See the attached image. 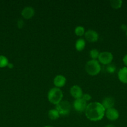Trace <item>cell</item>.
Wrapping results in <instances>:
<instances>
[{
	"instance_id": "obj_1",
	"label": "cell",
	"mask_w": 127,
	"mask_h": 127,
	"mask_svg": "<svg viewBox=\"0 0 127 127\" xmlns=\"http://www.w3.org/2000/svg\"><path fill=\"white\" fill-rule=\"evenodd\" d=\"M105 110L101 103L93 102L87 105L85 114L86 117L90 121L98 122L104 117Z\"/></svg>"
},
{
	"instance_id": "obj_2",
	"label": "cell",
	"mask_w": 127,
	"mask_h": 127,
	"mask_svg": "<svg viewBox=\"0 0 127 127\" xmlns=\"http://www.w3.org/2000/svg\"><path fill=\"white\" fill-rule=\"evenodd\" d=\"M47 99L51 104L56 105L62 100L63 93L59 88H53L48 92Z\"/></svg>"
},
{
	"instance_id": "obj_3",
	"label": "cell",
	"mask_w": 127,
	"mask_h": 127,
	"mask_svg": "<svg viewBox=\"0 0 127 127\" xmlns=\"http://www.w3.org/2000/svg\"><path fill=\"white\" fill-rule=\"evenodd\" d=\"M85 71L90 76H97L100 73L101 66L97 60H91L85 64Z\"/></svg>"
},
{
	"instance_id": "obj_4",
	"label": "cell",
	"mask_w": 127,
	"mask_h": 127,
	"mask_svg": "<svg viewBox=\"0 0 127 127\" xmlns=\"http://www.w3.org/2000/svg\"><path fill=\"white\" fill-rule=\"evenodd\" d=\"M71 104L67 100H62L57 105L56 109L58 111L60 116H67L69 115L71 111Z\"/></svg>"
},
{
	"instance_id": "obj_5",
	"label": "cell",
	"mask_w": 127,
	"mask_h": 127,
	"mask_svg": "<svg viewBox=\"0 0 127 127\" xmlns=\"http://www.w3.org/2000/svg\"><path fill=\"white\" fill-rule=\"evenodd\" d=\"M98 62L104 65L111 64L113 59V56L112 53L108 52H103L100 53L98 58Z\"/></svg>"
},
{
	"instance_id": "obj_6",
	"label": "cell",
	"mask_w": 127,
	"mask_h": 127,
	"mask_svg": "<svg viewBox=\"0 0 127 127\" xmlns=\"http://www.w3.org/2000/svg\"><path fill=\"white\" fill-rule=\"evenodd\" d=\"M87 105L88 104H87V102L85 101L82 98L75 99L73 103V107L75 110L80 113L83 112L85 111Z\"/></svg>"
},
{
	"instance_id": "obj_7",
	"label": "cell",
	"mask_w": 127,
	"mask_h": 127,
	"mask_svg": "<svg viewBox=\"0 0 127 127\" xmlns=\"http://www.w3.org/2000/svg\"><path fill=\"white\" fill-rule=\"evenodd\" d=\"M84 35L85 39L88 42H91V43L97 42L98 40V37H99L98 33L96 31L92 29H90L87 31V32H85Z\"/></svg>"
},
{
	"instance_id": "obj_8",
	"label": "cell",
	"mask_w": 127,
	"mask_h": 127,
	"mask_svg": "<svg viewBox=\"0 0 127 127\" xmlns=\"http://www.w3.org/2000/svg\"><path fill=\"white\" fill-rule=\"evenodd\" d=\"M105 115L110 121H115L119 118V112L115 108H112L105 110Z\"/></svg>"
},
{
	"instance_id": "obj_9",
	"label": "cell",
	"mask_w": 127,
	"mask_h": 127,
	"mask_svg": "<svg viewBox=\"0 0 127 127\" xmlns=\"http://www.w3.org/2000/svg\"><path fill=\"white\" fill-rule=\"evenodd\" d=\"M70 95H72V97H73L75 99L82 98V95H83L82 89H81L80 87H79L77 85L73 86L70 88Z\"/></svg>"
},
{
	"instance_id": "obj_10",
	"label": "cell",
	"mask_w": 127,
	"mask_h": 127,
	"mask_svg": "<svg viewBox=\"0 0 127 127\" xmlns=\"http://www.w3.org/2000/svg\"><path fill=\"white\" fill-rule=\"evenodd\" d=\"M66 84V78L64 76L59 74L57 75L54 79V84L56 88H60L64 86Z\"/></svg>"
},
{
	"instance_id": "obj_11",
	"label": "cell",
	"mask_w": 127,
	"mask_h": 127,
	"mask_svg": "<svg viewBox=\"0 0 127 127\" xmlns=\"http://www.w3.org/2000/svg\"><path fill=\"white\" fill-rule=\"evenodd\" d=\"M115 103V101L114 98L112 97H107L105 99H103L101 104L105 108V109L107 110V109L113 108Z\"/></svg>"
},
{
	"instance_id": "obj_12",
	"label": "cell",
	"mask_w": 127,
	"mask_h": 127,
	"mask_svg": "<svg viewBox=\"0 0 127 127\" xmlns=\"http://www.w3.org/2000/svg\"><path fill=\"white\" fill-rule=\"evenodd\" d=\"M35 11L32 7H26L22 9L21 12V15L22 17L25 19H31L34 16Z\"/></svg>"
},
{
	"instance_id": "obj_13",
	"label": "cell",
	"mask_w": 127,
	"mask_h": 127,
	"mask_svg": "<svg viewBox=\"0 0 127 127\" xmlns=\"http://www.w3.org/2000/svg\"><path fill=\"white\" fill-rule=\"evenodd\" d=\"M118 78L122 83L127 84V67L121 68L118 73Z\"/></svg>"
},
{
	"instance_id": "obj_14",
	"label": "cell",
	"mask_w": 127,
	"mask_h": 127,
	"mask_svg": "<svg viewBox=\"0 0 127 127\" xmlns=\"http://www.w3.org/2000/svg\"><path fill=\"white\" fill-rule=\"evenodd\" d=\"M85 41L83 38H79L75 42V48L78 52L83 50L85 47Z\"/></svg>"
},
{
	"instance_id": "obj_15",
	"label": "cell",
	"mask_w": 127,
	"mask_h": 127,
	"mask_svg": "<svg viewBox=\"0 0 127 127\" xmlns=\"http://www.w3.org/2000/svg\"><path fill=\"white\" fill-rule=\"evenodd\" d=\"M48 117L51 120H56L60 117V115L56 109H51L48 112Z\"/></svg>"
},
{
	"instance_id": "obj_16",
	"label": "cell",
	"mask_w": 127,
	"mask_h": 127,
	"mask_svg": "<svg viewBox=\"0 0 127 127\" xmlns=\"http://www.w3.org/2000/svg\"><path fill=\"white\" fill-rule=\"evenodd\" d=\"M122 1L121 0H112L110 1V5L113 9H120L122 6Z\"/></svg>"
},
{
	"instance_id": "obj_17",
	"label": "cell",
	"mask_w": 127,
	"mask_h": 127,
	"mask_svg": "<svg viewBox=\"0 0 127 127\" xmlns=\"http://www.w3.org/2000/svg\"><path fill=\"white\" fill-rule=\"evenodd\" d=\"M85 33V29L82 26H77L75 29V33L76 35L78 36V37H82V36L84 35Z\"/></svg>"
},
{
	"instance_id": "obj_18",
	"label": "cell",
	"mask_w": 127,
	"mask_h": 127,
	"mask_svg": "<svg viewBox=\"0 0 127 127\" xmlns=\"http://www.w3.org/2000/svg\"><path fill=\"white\" fill-rule=\"evenodd\" d=\"M9 64V61L6 57L0 55V68H4Z\"/></svg>"
},
{
	"instance_id": "obj_19",
	"label": "cell",
	"mask_w": 127,
	"mask_h": 127,
	"mask_svg": "<svg viewBox=\"0 0 127 127\" xmlns=\"http://www.w3.org/2000/svg\"><path fill=\"white\" fill-rule=\"evenodd\" d=\"M100 52L97 49H92L90 52V57H91L92 60H97L98 59V57H99Z\"/></svg>"
},
{
	"instance_id": "obj_20",
	"label": "cell",
	"mask_w": 127,
	"mask_h": 127,
	"mask_svg": "<svg viewBox=\"0 0 127 127\" xmlns=\"http://www.w3.org/2000/svg\"><path fill=\"white\" fill-rule=\"evenodd\" d=\"M106 69L108 73L112 74V73H115V71H116V67L113 64H109L107 66Z\"/></svg>"
},
{
	"instance_id": "obj_21",
	"label": "cell",
	"mask_w": 127,
	"mask_h": 127,
	"mask_svg": "<svg viewBox=\"0 0 127 127\" xmlns=\"http://www.w3.org/2000/svg\"><path fill=\"white\" fill-rule=\"evenodd\" d=\"M82 98L85 100V101L87 102L89 101V100H90L91 99H92V96H91L89 94H83Z\"/></svg>"
},
{
	"instance_id": "obj_22",
	"label": "cell",
	"mask_w": 127,
	"mask_h": 127,
	"mask_svg": "<svg viewBox=\"0 0 127 127\" xmlns=\"http://www.w3.org/2000/svg\"><path fill=\"white\" fill-rule=\"evenodd\" d=\"M17 27H18V28H19V29L22 28L24 26V22L23 20L19 19L18 21H17Z\"/></svg>"
},
{
	"instance_id": "obj_23",
	"label": "cell",
	"mask_w": 127,
	"mask_h": 127,
	"mask_svg": "<svg viewBox=\"0 0 127 127\" xmlns=\"http://www.w3.org/2000/svg\"><path fill=\"white\" fill-rule=\"evenodd\" d=\"M123 62L125 65V67H127V54L124 56L123 58Z\"/></svg>"
},
{
	"instance_id": "obj_24",
	"label": "cell",
	"mask_w": 127,
	"mask_h": 127,
	"mask_svg": "<svg viewBox=\"0 0 127 127\" xmlns=\"http://www.w3.org/2000/svg\"><path fill=\"white\" fill-rule=\"evenodd\" d=\"M121 29H122L123 31H126L127 30V26H126L125 24H122V26H121Z\"/></svg>"
},
{
	"instance_id": "obj_25",
	"label": "cell",
	"mask_w": 127,
	"mask_h": 127,
	"mask_svg": "<svg viewBox=\"0 0 127 127\" xmlns=\"http://www.w3.org/2000/svg\"><path fill=\"white\" fill-rule=\"evenodd\" d=\"M7 67H8L9 68H10V69H12V68H13L14 67V65L13 64H12V63H9V64H7Z\"/></svg>"
},
{
	"instance_id": "obj_26",
	"label": "cell",
	"mask_w": 127,
	"mask_h": 127,
	"mask_svg": "<svg viewBox=\"0 0 127 127\" xmlns=\"http://www.w3.org/2000/svg\"><path fill=\"white\" fill-rule=\"evenodd\" d=\"M105 127H115L113 125H107Z\"/></svg>"
},
{
	"instance_id": "obj_27",
	"label": "cell",
	"mask_w": 127,
	"mask_h": 127,
	"mask_svg": "<svg viewBox=\"0 0 127 127\" xmlns=\"http://www.w3.org/2000/svg\"><path fill=\"white\" fill-rule=\"evenodd\" d=\"M44 127H52V126H49V125H47V126H45Z\"/></svg>"
},
{
	"instance_id": "obj_28",
	"label": "cell",
	"mask_w": 127,
	"mask_h": 127,
	"mask_svg": "<svg viewBox=\"0 0 127 127\" xmlns=\"http://www.w3.org/2000/svg\"><path fill=\"white\" fill-rule=\"evenodd\" d=\"M126 35H127V30L126 31Z\"/></svg>"
}]
</instances>
